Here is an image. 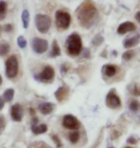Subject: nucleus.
<instances>
[{
	"label": "nucleus",
	"instance_id": "nucleus-23",
	"mask_svg": "<svg viewBox=\"0 0 140 148\" xmlns=\"http://www.w3.org/2000/svg\"><path fill=\"white\" fill-rule=\"evenodd\" d=\"M140 109V103L137 100L133 99L130 102V110L132 112H137Z\"/></svg>",
	"mask_w": 140,
	"mask_h": 148
},
{
	"label": "nucleus",
	"instance_id": "nucleus-16",
	"mask_svg": "<svg viewBox=\"0 0 140 148\" xmlns=\"http://www.w3.org/2000/svg\"><path fill=\"white\" fill-rule=\"evenodd\" d=\"M47 131V125L46 124H40V125H32V132L35 135H40L43 134Z\"/></svg>",
	"mask_w": 140,
	"mask_h": 148
},
{
	"label": "nucleus",
	"instance_id": "nucleus-33",
	"mask_svg": "<svg viewBox=\"0 0 140 148\" xmlns=\"http://www.w3.org/2000/svg\"><path fill=\"white\" fill-rule=\"evenodd\" d=\"M2 84V77H1V75H0V85Z\"/></svg>",
	"mask_w": 140,
	"mask_h": 148
},
{
	"label": "nucleus",
	"instance_id": "nucleus-20",
	"mask_svg": "<svg viewBox=\"0 0 140 148\" xmlns=\"http://www.w3.org/2000/svg\"><path fill=\"white\" fill-rule=\"evenodd\" d=\"M14 90L13 88H8L3 93V99H4L5 102H11L14 98Z\"/></svg>",
	"mask_w": 140,
	"mask_h": 148
},
{
	"label": "nucleus",
	"instance_id": "nucleus-34",
	"mask_svg": "<svg viewBox=\"0 0 140 148\" xmlns=\"http://www.w3.org/2000/svg\"><path fill=\"white\" fill-rule=\"evenodd\" d=\"M126 148H132V147H126Z\"/></svg>",
	"mask_w": 140,
	"mask_h": 148
},
{
	"label": "nucleus",
	"instance_id": "nucleus-9",
	"mask_svg": "<svg viewBox=\"0 0 140 148\" xmlns=\"http://www.w3.org/2000/svg\"><path fill=\"white\" fill-rule=\"evenodd\" d=\"M106 103L108 105L109 108L111 109H117L120 108L121 106V100L119 98V96L115 93V90H112L111 91H109L107 95L106 98Z\"/></svg>",
	"mask_w": 140,
	"mask_h": 148
},
{
	"label": "nucleus",
	"instance_id": "nucleus-14",
	"mask_svg": "<svg viewBox=\"0 0 140 148\" xmlns=\"http://www.w3.org/2000/svg\"><path fill=\"white\" fill-rule=\"evenodd\" d=\"M102 72L107 77H113L117 72V67L113 64H105L102 69Z\"/></svg>",
	"mask_w": 140,
	"mask_h": 148
},
{
	"label": "nucleus",
	"instance_id": "nucleus-22",
	"mask_svg": "<svg viewBox=\"0 0 140 148\" xmlns=\"http://www.w3.org/2000/svg\"><path fill=\"white\" fill-rule=\"evenodd\" d=\"M28 147L29 148H52V147H50L48 144L43 143V141H36V143H33L30 144Z\"/></svg>",
	"mask_w": 140,
	"mask_h": 148
},
{
	"label": "nucleus",
	"instance_id": "nucleus-24",
	"mask_svg": "<svg viewBox=\"0 0 140 148\" xmlns=\"http://www.w3.org/2000/svg\"><path fill=\"white\" fill-rule=\"evenodd\" d=\"M80 140V133L79 132H74V133H71L69 135V140L71 141L72 143H77Z\"/></svg>",
	"mask_w": 140,
	"mask_h": 148
},
{
	"label": "nucleus",
	"instance_id": "nucleus-6",
	"mask_svg": "<svg viewBox=\"0 0 140 148\" xmlns=\"http://www.w3.org/2000/svg\"><path fill=\"white\" fill-rule=\"evenodd\" d=\"M55 76V70L52 66H46L43 69V70L40 73L36 74L34 76L35 79L38 82H42V83H50L53 81Z\"/></svg>",
	"mask_w": 140,
	"mask_h": 148
},
{
	"label": "nucleus",
	"instance_id": "nucleus-1",
	"mask_svg": "<svg viewBox=\"0 0 140 148\" xmlns=\"http://www.w3.org/2000/svg\"><path fill=\"white\" fill-rule=\"evenodd\" d=\"M76 13L80 24L85 28L92 27L99 17V13H98L96 6L90 0L83 2L77 9Z\"/></svg>",
	"mask_w": 140,
	"mask_h": 148
},
{
	"label": "nucleus",
	"instance_id": "nucleus-19",
	"mask_svg": "<svg viewBox=\"0 0 140 148\" xmlns=\"http://www.w3.org/2000/svg\"><path fill=\"white\" fill-rule=\"evenodd\" d=\"M21 19H22V24L23 27L25 29H27L29 27V23H30V14L28 10H24L21 14Z\"/></svg>",
	"mask_w": 140,
	"mask_h": 148
},
{
	"label": "nucleus",
	"instance_id": "nucleus-18",
	"mask_svg": "<svg viewBox=\"0 0 140 148\" xmlns=\"http://www.w3.org/2000/svg\"><path fill=\"white\" fill-rule=\"evenodd\" d=\"M10 44L6 41H1L0 42V57H4L10 52Z\"/></svg>",
	"mask_w": 140,
	"mask_h": 148
},
{
	"label": "nucleus",
	"instance_id": "nucleus-13",
	"mask_svg": "<svg viewBox=\"0 0 140 148\" xmlns=\"http://www.w3.org/2000/svg\"><path fill=\"white\" fill-rule=\"evenodd\" d=\"M38 110L42 114H49L54 111V104L49 102L41 103L38 105Z\"/></svg>",
	"mask_w": 140,
	"mask_h": 148
},
{
	"label": "nucleus",
	"instance_id": "nucleus-31",
	"mask_svg": "<svg viewBox=\"0 0 140 148\" xmlns=\"http://www.w3.org/2000/svg\"><path fill=\"white\" fill-rule=\"evenodd\" d=\"M4 105H5L4 99H3V97L0 96V111H1L3 108H4Z\"/></svg>",
	"mask_w": 140,
	"mask_h": 148
},
{
	"label": "nucleus",
	"instance_id": "nucleus-15",
	"mask_svg": "<svg viewBox=\"0 0 140 148\" xmlns=\"http://www.w3.org/2000/svg\"><path fill=\"white\" fill-rule=\"evenodd\" d=\"M67 92H68V90H67V88H65V87H61L59 88L58 90L55 92V96H56V98L58 101L59 102H61L62 100H64L65 98V96L67 95Z\"/></svg>",
	"mask_w": 140,
	"mask_h": 148
},
{
	"label": "nucleus",
	"instance_id": "nucleus-27",
	"mask_svg": "<svg viewBox=\"0 0 140 148\" xmlns=\"http://www.w3.org/2000/svg\"><path fill=\"white\" fill-rule=\"evenodd\" d=\"M130 93L133 94L135 96H139L140 95V87L138 85H132V88L130 90Z\"/></svg>",
	"mask_w": 140,
	"mask_h": 148
},
{
	"label": "nucleus",
	"instance_id": "nucleus-12",
	"mask_svg": "<svg viewBox=\"0 0 140 148\" xmlns=\"http://www.w3.org/2000/svg\"><path fill=\"white\" fill-rule=\"evenodd\" d=\"M140 41V36L139 35H136L135 37H130L126 38L123 41V46L125 48H132V47L137 45Z\"/></svg>",
	"mask_w": 140,
	"mask_h": 148
},
{
	"label": "nucleus",
	"instance_id": "nucleus-25",
	"mask_svg": "<svg viewBox=\"0 0 140 148\" xmlns=\"http://www.w3.org/2000/svg\"><path fill=\"white\" fill-rule=\"evenodd\" d=\"M17 45L22 49L27 46V40H26V38L23 36H19L17 38Z\"/></svg>",
	"mask_w": 140,
	"mask_h": 148
},
{
	"label": "nucleus",
	"instance_id": "nucleus-35",
	"mask_svg": "<svg viewBox=\"0 0 140 148\" xmlns=\"http://www.w3.org/2000/svg\"><path fill=\"white\" fill-rule=\"evenodd\" d=\"M0 28H1V27H0Z\"/></svg>",
	"mask_w": 140,
	"mask_h": 148
},
{
	"label": "nucleus",
	"instance_id": "nucleus-26",
	"mask_svg": "<svg viewBox=\"0 0 140 148\" xmlns=\"http://www.w3.org/2000/svg\"><path fill=\"white\" fill-rule=\"evenodd\" d=\"M133 56H135L133 51L129 50V51H126L123 55H122V59H123L124 61H130V60H132Z\"/></svg>",
	"mask_w": 140,
	"mask_h": 148
},
{
	"label": "nucleus",
	"instance_id": "nucleus-2",
	"mask_svg": "<svg viewBox=\"0 0 140 148\" xmlns=\"http://www.w3.org/2000/svg\"><path fill=\"white\" fill-rule=\"evenodd\" d=\"M66 51L70 56H78L81 54L83 49L82 38L77 33L71 34L65 41Z\"/></svg>",
	"mask_w": 140,
	"mask_h": 148
},
{
	"label": "nucleus",
	"instance_id": "nucleus-10",
	"mask_svg": "<svg viewBox=\"0 0 140 148\" xmlns=\"http://www.w3.org/2000/svg\"><path fill=\"white\" fill-rule=\"evenodd\" d=\"M11 116L13 118V120L16 121V122H19V121L22 120L23 117V110L22 107L20 106V104L16 103L12 106L11 108Z\"/></svg>",
	"mask_w": 140,
	"mask_h": 148
},
{
	"label": "nucleus",
	"instance_id": "nucleus-3",
	"mask_svg": "<svg viewBox=\"0 0 140 148\" xmlns=\"http://www.w3.org/2000/svg\"><path fill=\"white\" fill-rule=\"evenodd\" d=\"M56 26L61 30H66L71 23V16L69 13L62 10L56 12L55 14Z\"/></svg>",
	"mask_w": 140,
	"mask_h": 148
},
{
	"label": "nucleus",
	"instance_id": "nucleus-5",
	"mask_svg": "<svg viewBox=\"0 0 140 148\" xmlns=\"http://www.w3.org/2000/svg\"><path fill=\"white\" fill-rule=\"evenodd\" d=\"M35 24L40 33L46 34L51 27V19L47 14H38L35 17Z\"/></svg>",
	"mask_w": 140,
	"mask_h": 148
},
{
	"label": "nucleus",
	"instance_id": "nucleus-7",
	"mask_svg": "<svg viewBox=\"0 0 140 148\" xmlns=\"http://www.w3.org/2000/svg\"><path fill=\"white\" fill-rule=\"evenodd\" d=\"M32 48L37 54H42L48 49V41L40 38H34L32 40Z\"/></svg>",
	"mask_w": 140,
	"mask_h": 148
},
{
	"label": "nucleus",
	"instance_id": "nucleus-32",
	"mask_svg": "<svg viewBox=\"0 0 140 148\" xmlns=\"http://www.w3.org/2000/svg\"><path fill=\"white\" fill-rule=\"evenodd\" d=\"M135 19L140 23V12H137V13L135 14Z\"/></svg>",
	"mask_w": 140,
	"mask_h": 148
},
{
	"label": "nucleus",
	"instance_id": "nucleus-21",
	"mask_svg": "<svg viewBox=\"0 0 140 148\" xmlns=\"http://www.w3.org/2000/svg\"><path fill=\"white\" fill-rule=\"evenodd\" d=\"M6 14H7V3L0 0V21L5 18Z\"/></svg>",
	"mask_w": 140,
	"mask_h": 148
},
{
	"label": "nucleus",
	"instance_id": "nucleus-29",
	"mask_svg": "<svg viewBox=\"0 0 140 148\" xmlns=\"http://www.w3.org/2000/svg\"><path fill=\"white\" fill-rule=\"evenodd\" d=\"M52 140L55 141V143H56L57 146H58V147H61V140H59V138L58 136L52 135Z\"/></svg>",
	"mask_w": 140,
	"mask_h": 148
},
{
	"label": "nucleus",
	"instance_id": "nucleus-28",
	"mask_svg": "<svg viewBox=\"0 0 140 148\" xmlns=\"http://www.w3.org/2000/svg\"><path fill=\"white\" fill-rule=\"evenodd\" d=\"M6 127V120H5V117L3 115H0V134L4 131Z\"/></svg>",
	"mask_w": 140,
	"mask_h": 148
},
{
	"label": "nucleus",
	"instance_id": "nucleus-4",
	"mask_svg": "<svg viewBox=\"0 0 140 148\" xmlns=\"http://www.w3.org/2000/svg\"><path fill=\"white\" fill-rule=\"evenodd\" d=\"M5 73L9 79L14 78L18 73V61L14 55L9 57L5 62Z\"/></svg>",
	"mask_w": 140,
	"mask_h": 148
},
{
	"label": "nucleus",
	"instance_id": "nucleus-17",
	"mask_svg": "<svg viewBox=\"0 0 140 148\" xmlns=\"http://www.w3.org/2000/svg\"><path fill=\"white\" fill-rule=\"evenodd\" d=\"M59 55H61V48H59V46L58 44V41L55 40L52 43V50H51V52H50V57H52V58L59 57Z\"/></svg>",
	"mask_w": 140,
	"mask_h": 148
},
{
	"label": "nucleus",
	"instance_id": "nucleus-11",
	"mask_svg": "<svg viewBox=\"0 0 140 148\" xmlns=\"http://www.w3.org/2000/svg\"><path fill=\"white\" fill-rule=\"evenodd\" d=\"M135 29H136L135 25L133 24L132 22H130V21H126V22L121 23V24L118 26V28H117V33H118V34H120V35H125V34L129 33V32L135 31Z\"/></svg>",
	"mask_w": 140,
	"mask_h": 148
},
{
	"label": "nucleus",
	"instance_id": "nucleus-8",
	"mask_svg": "<svg viewBox=\"0 0 140 148\" xmlns=\"http://www.w3.org/2000/svg\"><path fill=\"white\" fill-rule=\"evenodd\" d=\"M62 126L69 130H78L81 126V123L72 114H66L62 118Z\"/></svg>",
	"mask_w": 140,
	"mask_h": 148
},
{
	"label": "nucleus",
	"instance_id": "nucleus-30",
	"mask_svg": "<svg viewBox=\"0 0 140 148\" xmlns=\"http://www.w3.org/2000/svg\"><path fill=\"white\" fill-rule=\"evenodd\" d=\"M4 30H5L6 32H11L12 30H13V25H12V24H7V25H5Z\"/></svg>",
	"mask_w": 140,
	"mask_h": 148
}]
</instances>
